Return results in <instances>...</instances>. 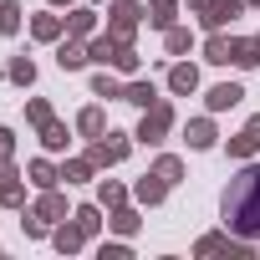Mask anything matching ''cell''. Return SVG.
<instances>
[{"label": "cell", "instance_id": "1", "mask_svg": "<svg viewBox=\"0 0 260 260\" xmlns=\"http://www.w3.org/2000/svg\"><path fill=\"white\" fill-rule=\"evenodd\" d=\"M219 209H224V230H230V235L260 240V164H250V169H240V174L230 179Z\"/></svg>", "mask_w": 260, "mask_h": 260}, {"label": "cell", "instance_id": "2", "mask_svg": "<svg viewBox=\"0 0 260 260\" xmlns=\"http://www.w3.org/2000/svg\"><path fill=\"white\" fill-rule=\"evenodd\" d=\"M143 6L138 0H117V6L107 11V36L112 41H122V46H133V36H138V26H143Z\"/></svg>", "mask_w": 260, "mask_h": 260}, {"label": "cell", "instance_id": "3", "mask_svg": "<svg viewBox=\"0 0 260 260\" xmlns=\"http://www.w3.org/2000/svg\"><path fill=\"white\" fill-rule=\"evenodd\" d=\"M169 127H174V102H164V97H158L153 107H143V122H138V133H133V138L153 148V143H164V138H169Z\"/></svg>", "mask_w": 260, "mask_h": 260}, {"label": "cell", "instance_id": "4", "mask_svg": "<svg viewBox=\"0 0 260 260\" xmlns=\"http://www.w3.org/2000/svg\"><path fill=\"white\" fill-rule=\"evenodd\" d=\"M127 153H133V133H102V138H92V148H87V158H92L97 169H112V164H122Z\"/></svg>", "mask_w": 260, "mask_h": 260}, {"label": "cell", "instance_id": "5", "mask_svg": "<svg viewBox=\"0 0 260 260\" xmlns=\"http://www.w3.org/2000/svg\"><path fill=\"white\" fill-rule=\"evenodd\" d=\"M235 16H245V0H204L199 6V26L204 31H224Z\"/></svg>", "mask_w": 260, "mask_h": 260}, {"label": "cell", "instance_id": "6", "mask_svg": "<svg viewBox=\"0 0 260 260\" xmlns=\"http://www.w3.org/2000/svg\"><path fill=\"white\" fill-rule=\"evenodd\" d=\"M255 153H260V112L230 138V158H255Z\"/></svg>", "mask_w": 260, "mask_h": 260}, {"label": "cell", "instance_id": "7", "mask_svg": "<svg viewBox=\"0 0 260 260\" xmlns=\"http://www.w3.org/2000/svg\"><path fill=\"white\" fill-rule=\"evenodd\" d=\"M204 102H209V112H230V107L245 102V87H240V82H214V87L204 92Z\"/></svg>", "mask_w": 260, "mask_h": 260}, {"label": "cell", "instance_id": "8", "mask_svg": "<svg viewBox=\"0 0 260 260\" xmlns=\"http://www.w3.org/2000/svg\"><path fill=\"white\" fill-rule=\"evenodd\" d=\"M169 189H174V184H169V179H164V174H143V179H138V184H133V199H138V204H148V209H153V204H164V199H169Z\"/></svg>", "mask_w": 260, "mask_h": 260}, {"label": "cell", "instance_id": "9", "mask_svg": "<svg viewBox=\"0 0 260 260\" xmlns=\"http://www.w3.org/2000/svg\"><path fill=\"white\" fill-rule=\"evenodd\" d=\"M184 143H189L194 153L214 148V143H219V133H214V117H189V127H184Z\"/></svg>", "mask_w": 260, "mask_h": 260}, {"label": "cell", "instance_id": "10", "mask_svg": "<svg viewBox=\"0 0 260 260\" xmlns=\"http://www.w3.org/2000/svg\"><path fill=\"white\" fill-rule=\"evenodd\" d=\"M92 56H87V46H82V36H67V41H56V67L61 72H82Z\"/></svg>", "mask_w": 260, "mask_h": 260}, {"label": "cell", "instance_id": "11", "mask_svg": "<svg viewBox=\"0 0 260 260\" xmlns=\"http://www.w3.org/2000/svg\"><path fill=\"white\" fill-rule=\"evenodd\" d=\"M169 92H174V97L199 92V67H194V61H174V67H169Z\"/></svg>", "mask_w": 260, "mask_h": 260}, {"label": "cell", "instance_id": "12", "mask_svg": "<svg viewBox=\"0 0 260 260\" xmlns=\"http://www.w3.org/2000/svg\"><path fill=\"white\" fill-rule=\"evenodd\" d=\"M31 36H36V41H61V36H67V16H51V11L31 16Z\"/></svg>", "mask_w": 260, "mask_h": 260}, {"label": "cell", "instance_id": "13", "mask_svg": "<svg viewBox=\"0 0 260 260\" xmlns=\"http://www.w3.org/2000/svg\"><path fill=\"white\" fill-rule=\"evenodd\" d=\"M204 61H209V67H230V61H235V41H230L224 31H209V41H204Z\"/></svg>", "mask_w": 260, "mask_h": 260}, {"label": "cell", "instance_id": "14", "mask_svg": "<svg viewBox=\"0 0 260 260\" xmlns=\"http://www.w3.org/2000/svg\"><path fill=\"white\" fill-rule=\"evenodd\" d=\"M122 102H133V107H153L158 102V87L148 77H133V82H122Z\"/></svg>", "mask_w": 260, "mask_h": 260}, {"label": "cell", "instance_id": "15", "mask_svg": "<svg viewBox=\"0 0 260 260\" xmlns=\"http://www.w3.org/2000/svg\"><path fill=\"white\" fill-rule=\"evenodd\" d=\"M26 179H31L36 189H56V184H61V169H56L51 158H31V164H26Z\"/></svg>", "mask_w": 260, "mask_h": 260}, {"label": "cell", "instance_id": "16", "mask_svg": "<svg viewBox=\"0 0 260 260\" xmlns=\"http://www.w3.org/2000/svg\"><path fill=\"white\" fill-rule=\"evenodd\" d=\"M77 133H82V138H102V133H107V112H102L97 102L77 112Z\"/></svg>", "mask_w": 260, "mask_h": 260}, {"label": "cell", "instance_id": "17", "mask_svg": "<svg viewBox=\"0 0 260 260\" xmlns=\"http://www.w3.org/2000/svg\"><path fill=\"white\" fill-rule=\"evenodd\" d=\"M92 31H97V11H87V6H72V11H67V36H82V41H87Z\"/></svg>", "mask_w": 260, "mask_h": 260}, {"label": "cell", "instance_id": "18", "mask_svg": "<svg viewBox=\"0 0 260 260\" xmlns=\"http://www.w3.org/2000/svg\"><path fill=\"white\" fill-rule=\"evenodd\" d=\"M36 214H41L46 224H56V219H72V214H67V199H61L56 189H41V199H36Z\"/></svg>", "mask_w": 260, "mask_h": 260}, {"label": "cell", "instance_id": "19", "mask_svg": "<svg viewBox=\"0 0 260 260\" xmlns=\"http://www.w3.org/2000/svg\"><path fill=\"white\" fill-rule=\"evenodd\" d=\"M82 240H87V235H82V224H77V219H72V224H56V230H51V245H56L61 255H77V250H82Z\"/></svg>", "mask_w": 260, "mask_h": 260}, {"label": "cell", "instance_id": "20", "mask_svg": "<svg viewBox=\"0 0 260 260\" xmlns=\"http://www.w3.org/2000/svg\"><path fill=\"white\" fill-rule=\"evenodd\" d=\"M67 143H72V133H67V122H41V148L46 153H67Z\"/></svg>", "mask_w": 260, "mask_h": 260}, {"label": "cell", "instance_id": "21", "mask_svg": "<svg viewBox=\"0 0 260 260\" xmlns=\"http://www.w3.org/2000/svg\"><path fill=\"white\" fill-rule=\"evenodd\" d=\"M174 16H179V0H148V26L153 31H169Z\"/></svg>", "mask_w": 260, "mask_h": 260}, {"label": "cell", "instance_id": "22", "mask_svg": "<svg viewBox=\"0 0 260 260\" xmlns=\"http://www.w3.org/2000/svg\"><path fill=\"white\" fill-rule=\"evenodd\" d=\"M21 21H26L21 0H0V36H21Z\"/></svg>", "mask_w": 260, "mask_h": 260}, {"label": "cell", "instance_id": "23", "mask_svg": "<svg viewBox=\"0 0 260 260\" xmlns=\"http://www.w3.org/2000/svg\"><path fill=\"white\" fill-rule=\"evenodd\" d=\"M164 46H169V56H184V51H194V31L189 26H169L164 31Z\"/></svg>", "mask_w": 260, "mask_h": 260}, {"label": "cell", "instance_id": "24", "mask_svg": "<svg viewBox=\"0 0 260 260\" xmlns=\"http://www.w3.org/2000/svg\"><path fill=\"white\" fill-rule=\"evenodd\" d=\"M87 56H92L97 67H112V56H117V41L102 31V36H92V41H87Z\"/></svg>", "mask_w": 260, "mask_h": 260}, {"label": "cell", "instance_id": "25", "mask_svg": "<svg viewBox=\"0 0 260 260\" xmlns=\"http://www.w3.org/2000/svg\"><path fill=\"white\" fill-rule=\"evenodd\" d=\"M6 82H16V87H31V82H36V61H31V56H11V67H6Z\"/></svg>", "mask_w": 260, "mask_h": 260}, {"label": "cell", "instance_id": "26", "mask_svg": "<svg viewBox=\"0 0 260 260\" xmlns=\"http://www.w3.org/2000/svg\"><path fill=\"white\" fill-rule=\"evenodd\" d=\"M97 204L102 209H117V204H127V189L117 179H97Z\"/></svg>", "mask_w": 260, "mask_h": 260}, {"label": "cell", "instance_id": "27", "mask_svg": "<svg viewBox=\"0 0 260 260\" xmlns=\"http://www.w3.org/2000/svg\"><path fill=\"white\" fill-rule=\"evenodd\" d=\"M72 219H77V224H82V235L92 240V235L102 230V204H77V209H72Z\"/></svg>", "mask_w": 260, "mask_h": 260}, {"label": "cell", "instance_id": "28", "mask_svg": "<svg viewBox=\"0 0 260 260\" xmlns=\"http://www.w3.org/2000/svg\"><path fill=\"white\" fill-rule=\"evenodd\" d=\"M92 97H117V102H122V77H112V72L102 67V72L92 77Z\"/></svg>", "mask_w": 260, "mask_h": 260}, {"label": "cell", "instance_id": "29", "mask_svg": "<svg viewBox=\"0 0 260 260\" xmlns=\"http://www.w3.org/2000/svg\"><path fill=\"white\" fill-rule=\"evenodd\" d=\"M107 224H112V230H117V235H138V224H143V219H138V209H127V204H117V209H112V219H107Z\"/></svg>", "mask_w": 260, "mask_h": 260}, {"label": "cell", "instance_id": "30", "mask_svg": "<svg viewBox=\"0 0 260 260\" xmlns=\"http://www.w3.org/2000/svg\"><path fill=\"white\" fill-rule=\"evenodd\" d=\"M92 169H97L92 158H67V164H61V179H67V184H87Z\"/></svg>", "mask_w": 260, "mask_h": 260}, {"label": "cell", "instance_id": "31", "mask_svg": "<svg viewBox=\"0 0 260 260\" xmlns=\"http://www.w3.org/2000/svg\"><path fill=\"white\" fill-rule=\"evenodd\" d=\"M138 67H143V56H138L133 46H122V41H117V56H112V72H122V77H133Z\"/></svg>", "mask_w": 260, "mask_h": 260}, {"label": "cell", "instance_id": "32", "mask_svg": "<svg viewBox=\"0 0 260 260\" xmlns=\"http://www.w3.org/2000/svg\"><path fill=\"white\" fill-rule=\"evenodd\" d=\"M0 209H26V184H21V179L0 184Z\"/></svg>", "mask_w": 260, "mask_h": 260}, {"label": "cell", "instance_id": "33", "mask_svg": "<svg viewBox=\"0 0 260 260\" xmlns=\"http://www.w3.org/2000/svg\"><path fill=\"white\" fill-rule=\"evenodd\" d=\"M153 174H164L169 184H179V179H184V158H179V153H158V164H153Z\"/></svg>", "mask_w": 260, "mask_h": 260}, {"label": "cell", "instance_id": "34", "mask_svg": "<svg viewBox=\"0 0 260 260\" xmlns=\"http://www.w3.org/2000/svg\"><path fill=\"white\" fill-rule=\"evenodd\" d=\"M26 122H31V127L51 122V102H46V97H31V102H26Z\"/></svg>", "mask_w": 260, "mask_h": 260}, {"label": "cell", "instance_id": "35", "mask_svg": "<svg viewBox=\"0 0 260 260\" xmlns=\"http://www.w3.org/2000/svg\"><path fill=\"white\" fill-rule=\"evenodd\" d=\"M21 230H26L31 240H46V235H51V224H46V219H41L36 209H31V214H21Z\"/></svg>", "mask_w": 260, "mask_h": 260}, {"label": "cell", "instance_id": "36", "mask_svg": "<svg viewBox=\"0 0 260 260\" xmlns=\"http://www.w3.org/2000/svg\"><path fill=\"white\" fill-rule=\"evenodd\" d=\"M97 255H102V260H127V245H122V240H112V245H102Z\"/></svg>", "mask_w": 260, "mask_h": 260}, {"label": "cell", "instance_id": "37", "mask_svg": "<svg viewBox=\"0 0 260 260\" xmlns=\"http://www.w3.org/2000/svg\"><path fill=\"white\" fill-rule=\"evenodd\" d=\"M0 158H16V133L11 127H0Z\"/></svg>", "mask_w": 260, "mask_h": 260}, {"label": "cell", "instance_id": "38", "mask_svg": "<svg viewBox=\"0 0 260 260\" xmlns=\"http://www.w3.org/2000/svg\"><path fill=\"white\" fill-rule=\"evenodd\" d=\"M11 179H21V169H16V158H0V184H11Z\"/></svg>", "mask_w": 260, "mask_h": 260}, {"label": "cell", "instance_id": "39", "mask_svg": "<svg viewBox=\"0 0 260 260\" xmlns=\"http://www.w3.org/2000/svg\"><path fill=\"white\" fill-rule=\"evenodd\" d=\"M46 6H77V0H46Z\"/></svg>", "mask_w": 260, "mask_h": 260}, {"label": "cell", "instance_id": "40", "mask_svg": "<svg viewBox=\"0 0 260 260\" xmlns=\"http://www.w3.org/2000/svg\"><path fill=\"white\" fill-rule=\"evenodd\" d=\"M184 6H194V11H199V6H204V0H184Z\"/></svg>", "mask_w": 260, "mask_h": 260}, {"label": "cell", "instance_id": "41", "mask_svg": "<svg viewBox=\"0 0 260 260\" xmlns=\"http://www.w3.org/2000/svg\"><path fill=\"white\" fill-rule=\"evenodd\" d=\"M245 6H260V0H245Z\"/></svg>", "mask_w": 260, "mask_h": 260}]
</instances>
